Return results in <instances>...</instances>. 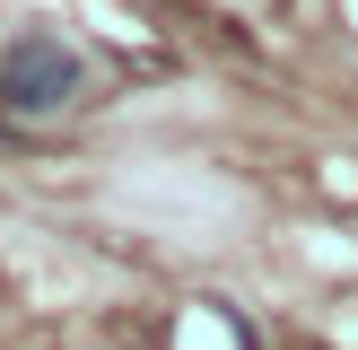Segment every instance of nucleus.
Instances as JSON below:
<instances>
[{
	"mask_svg": "<svg viewBox=\"0 0 358 350\" xmlns=\"http://www.w3.org/2000/svg\"><path fill=\"white\" fill-rule=\"evenodd\" d=\"M70 97H79V52H70L62 35L27 27L9 52H0V105H9L17 122H44V114H62Z\"/></svg>",
	"mask_w": 358,
	"mask_h": 350,
	"instance_id": "1",
	"label": "nucleus"
}]
</instances>
